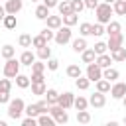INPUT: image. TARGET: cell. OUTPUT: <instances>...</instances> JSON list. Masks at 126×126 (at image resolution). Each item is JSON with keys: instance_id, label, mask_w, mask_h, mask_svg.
I'll use <instances>...</instances> for the list:
<instances>
[{"instance_id": "cell-50", "label": "cell", "mask_w": 126, "mask_h": 126, "mask_svg": "<svg viewBox=\"0 0 126 126\" xmlns=\"http://www.w3.org/2000/svg\"><path fill=\"white\" fill-rule=\"evenodd\" d=\"M83 2H85V8H87V10H94L100 0H83Z\"/></svg>"}, {"instance_id": "cell-26", "label": "cell", "mask_w": 126, "mask_h": 126, "mask_svg": "<svg viewBox=\"0 0 126 126\" xmlns=\"http://www.w3.org/2000/svg\"><path fill=\"white\" fill-rule=\"evenodd\" d=\"M35 57H37V59H41V61H47V59L51 57V47H49V45L37 47V53H35Z\"/></svg>"}, {"instance_id": "cell-41", "label": "cell", "mask_w": 126, "mask_h": 126, "mask_svg": "<svg viewBox=\"0 0 126 126\" xmlns=\"http://www.w3.org/2000/svg\"><path fill=\"white\" fill-rule=\"evenodd\" d=\"M45 67H47V71H57V69H59V59L49 57V59L45 61Z\"/></svg>"}, {"instance_id": "cell-4", "label": "cell", "mask_w": 126, "mask_h": 126, "mask_svg": "<svg viewBox=\"0 0 126 126\" xmlns=\"http://www.w3.org/2000/svg\"><path fill=\"white\" fill-rule=\"evenodd\" d=\"M49 114L53 116L55 124H67V122H69V114H67V110H65L63 106H59L57 102H55V104H49Z\"/></svg>"}, {"instance_id": "cell-29", "label": "cell", "mask_w": 126, "mask_h": 126, "mask_svg": "<svg viewBox=\"0 0 126 126\" xmlns=\"http://www.w3.org/2000/svg\"><path fill=\"white\" fill-rule=\"evenodd\" d=\"M112 12L118 14V16H126V4H124V0H116V2H112Z\"/></svg>"}, {"instance_id": "cell-47", "label": "cell", "mask_w": 126, "mask_h": 126, "mask_svg": "<svg viewBox=\"0 0 126 126\" xmlns=\"http://www.w3.org/2000/svg\"><path fill=\"white\" fill-rule=\"evenodd\" d=\"M0 91H12V81L6 77V79H0Z\"/></svg>"}, {"instance_id": "cell-55", "label": "cell", "mask_w": 126, "mask_h": 126, "mask_svg": "<svg viewBox=\"0 0 126 126\" xmlns=\"http://www.w3.org/2000/svg\"><path fill=\"white\" fill-rule=\"evenodd\" d=\"M0 126H6V122H4V120H0Z\"/></svg>"}, {"instance_id": "cell-44", "label": "cell", "mask_w": 126, "mask_h": 126, "mask_svg": "<svg viewBox=\"0 0 126 126\" xmlns=\"http://www.w3.org/2000/svg\"><path fill=\"white\" fill-rule=\"evenodd\" d=\"M79 33H81L83 37L91 35V24H89V22H83V24L79 26Z\"/></svg>"}, {"instance_id": "cell-12", "label": "cell", "mask_w": 126, "mask_h": 126, "mask_svg": "<svg viewBox=\"0 0 126 126\" xmlns=\"http://www.w3.org/2000/svg\"><path fill=\"white\" fill-rule=\"evenodd\" d=\"M94 63L100 67V69H106V67H110L114 61H112V57H110V53H100V55H96V59H94Z\"/></svg>"}, {"instance_id": "cell-37", "label": "cell", "mask_w": 126, "mask_h": 126, "mask_svg": "<svg viewBox=\"0 0 126 126\" xmlns=\"http://www.w3.org/2000/svg\"><path fill=\"white\" fill-rule=\"evenodd\" d=\"M94 85H96V91H100V93H108V91H110V81H106L104 77L98 79Z\"/></svg>"}, {"instance_id": "cell-40", "label": "cell", "mask_w": 126, "mask_h": 126, "mask_svg": "<svg viewBox=\"0 0 126 126\" xmlns=\"http://www.w3.org/2000/svg\"><path fill=\"white\" fill-rule=\"evenodd\" d=\"M71 2V10L75 12V14H81L83 10H85V2L83 0H69Z\"/></svg>"}, {"instance_id": "cell-59", "label": "cell", "mask_w": 126, "mask_h": 126, "mask_svg": "<svg viewBox=\"0 0 126 126\" xmlns=\"http://www.w3.org/2000/svg\"><path fill=\"white\" fill-rule=\"evenodd\" d=\"M124 4H126V2H124Z\"/></svg>"}, {"instance_id": "cell-58", "label": "cell", "mask_w": 126, "mask_h": 126, "mask_svg": "<svg viewBox=\"0 0 126 126\" xmlns=\"http://www.w3.org/2000/svg\"><path fill=\"white\" fill-rule=\"evenodd\" d=\"M124 39H126V33H124Z\"/></svg>"}, {"instance_id": "cell-33", "label": "cell", "mask_w": 126, "mask_h": 126, "mask_svg": "<svg viewBox=\"0 0 126 126\" xmlns=\"http://www.w3.org/2000/svg\"><path fill=\"white\" fill-rule=\"evenodd\" d=\"M73 106L77 108V110H85L87 106H89V98H85V96H75V100H73Z\"/></svg>"}, {"instance_id": "cell-43", "label": "cell", "mask_w": 126, "mask_h": 126, "mask_svg": "<svg viewBox=\"0 0 126 126\" xmlns=\"http://www.w3.org/2000/svg\"><path fill=\"white\" fill-rule=\"evenodd\" d=\"M39 33H41V35H43V37L47 39V43H49V41H51V39L55 37V30H51V28H47V26H45V28H43V30H41Z\"/></svg>"}, {"instance_id": "cell-32", "label": "cell", "mask_w": 126, "mask_h": 126, "mask_svg": "<svg viewBox=\"0 0 126 126\" xmlns=\"http://www.w3.org/2000/svg\"><path fill=\"white\" fill-rule=\"evenodd\" d=\"M32 87V94H35V96H43V93H45V83H32L30 85Z\"/></svg>"}, {"instance_id": "cell-56", "label": "cell", "mask_w": 126, "mask_h": 126, "mask_svg": "<svg viewBox=\"0 0 126 126\" xmlns=\"http://www.w3.org/2000/svg\"><path fill=\"white\" fill-rule=\"evenodd\" d=\"M30 2H39V0H30Z\"/></svg>"}, {"instance_id": "cell-31", "label": "cell", "mask_w": 126, "mask_h": 126, "mask_svg": "<svg viewBox=\"0 0 126 126\" xmlns=\"http://www.w3.org/2000/svg\"><path fill=\"white\" fill-rule=\"evenodd\" d=\"M57 10H59V16H67V14H71V12H73V10H71V2H69V0L59 2V4H57Z\"/></svg>"}, {"instance_id": "cell-3", "label": "cell", "mask_w": 126, "mask_h": 126, "mask_svg": "<svg viewBox=\"0 0 126 126\" xmlns=\"http://www.w3.org/2000/svg\"><path fill=\"white\" fill-rule=\"evenodd\" d=\"M20 67H22L20 59H16V57H10V59H6L2 73H4V77H8V79H14V77L20 73Z\"/></svg>"}, {"instance_id": "cell-45", "label": "cell", "mask_w": 126, "mask_h": 126, "mask_svg": "<svg viewBox=\"0 0 126 126\" xmlns=\"http://www.w3.org/2000/svg\"><path fill=\"white\" fill-rule=\"evenodd\" d=\"M93 49H94V53H96V55H100V53H106V51H108V47H106V43H104V41H96Z\"/></svg>"}, {"instance_id": "cell-23", "label": "cell", "mask_w": 126, "mask_h": 126, "mask_svg": "<svg viewBox=\"0 0 126 126\" xmlns=\"http://www.w3.org/2000/svg\"><path fill=\"white\" fill-rule=\"evenodd\" d=\"M61 20H63V26H69V28H73L75 24H79V14L71 12V14H67V16H61Z\"/></svg>"}, {"instance_id": "cell-11", "label": "cell", "mask_w": 126, "mask_h": 126, "mask_svg": "<svg viewBox=\"0 0 126 126\" xmlns=\"http://www.w3.org/2000/svg\"><path fill=\"white\" fill-rule=\"evenodd\" d=\"M22 8H24V2L22 0H6V4H4L6 14H18Z\"/></svg>"}, {"instance_id": "cell-10", "label": "cell", "mask_w": 126, "mask_h": 126, "mask_svg": "<svg viewBox=\"0 0 126 126\" xmlns=\"http://www.w3.org/2000/svg\"><path fill=\"white\" fill-rule=\"evenodd\" d=\"M73 100H75V94H73L71 91H65L63 94H59V96H57V104H59V106H63L65 110H69V108L73 106Z\"/></svg>"}, {"instance_id": "cell-8", "label": "cell", "mask_w": 126, "mask_h": 126, "mask_svg": "<svg viewBox=\"0 0 126 126\" xmlns=\"http://www.w3.org/2000/svg\"><path fill=\"white\" fill-rule=\"evenodd\" d=\"M122 45H124V33L122 32L120 33H114V35H108V41H106L108 51H114V49H118Z\"/></svg>"}, {"instance_id": "cell-20", "label": "cell", "mask_w": 126, "mask_h": 126, "mask_svg": "<svg viewBox=\"0 0 126 126\" xmlns=\"http://www.w3.org/2000/svg\"><path fill=\"white\" fill-rule=\"evenodd\" d=\"M94 59H96V53H94V49H93V47H91V49L87 47L85 51H81V61H83V63H87V65H89V63H93Z\"/></svg>"}, {"instance_id": "cell-28", "label": "cell", "mask_w": 126, "mask_h": 126, "mask_svg": "<svg viewBox=\"0 0 126 126\" xmlns=\"http://www.w3.org/2000/svg\"><path fill=\"white\" fill-rule=\"evenodd\" d=\"M75 87H77L79 91H87V89L91 87L89 77H87V75H85V77H83V75H81V77H77V79H75Z\"/></svg>"}, {"instance_id": "cell-6", "label": "cell", "mask_w": 126, "mask_h": 126, "mask_svg": "<svg viewBox=\"0 0 126 126\" xmlns=\"http://www.w3.org/2000/svg\"><path fill=\"white\" fill-rule=\"evenodd\" d=\"M85 73H87V77H89V81H91V83H96L98 79H102V69H100L94 61L87 65V71H85Z\"/></svg>"}, {"instance_id": "cell-24", "label": "cell", "mask_w": 126, "mask_h": 126, "mask_svg": "<svg viewBox=\"0 0 126 126\" xmlns=\"http://www.w3.org/2000/svg\"><path fill=\"white\" fill-rule=\"evenodd\" d=\"M2 24H4V28H6V30H14V28L18 26L16 14H6V16H4V20H2Z\"/></svg>"}, {"instance_id": "cell-21", "label": "cell", "mask_w": 126, "mask_h": 126, "mask_svg": "<svg viewBox=\"0 0 126 126\" xmlns=\"http://www.w3.org/2000/svg\"><path fill=\"white\" fill-rule=\"evenodd\" d=\"M14 79H16V87H18V89H28V87L32 85V81H30V77H28V75L18 73Z\"/></svg>"}, {"instance_id": "cell-53", "label": "cell", "mask_w": 126, "mask_h": 126, "mask_svg": "<svg viewBox=\"0 0 126 126\" xmlns=\"http://www.w3.org/2000/svg\"><path fill=\"white\" fill-rule=\"evenodd\" d=\"M120 100H122V104H124V108H126V94H124V96H122Z\"/></svg>"}, {"instance_id": "cell-48", "label": "cell", "mask_w": 126, "mask_h": 126, "mask_svg": "<svg viewBox=\"0 0 126 126\" xmlns=\"http://www.w3.org/2000/svg\"><path fill=\"white\" fill-rule=\"evenodd\" d=\"M22 126H37V118H33V116H26V118L22 120Z\"/></svg>"}, {"instance_id": "cell-35", "label": "cell", "mask_w": 126, "mask_h": 126, "mask_svg": "<svg viewBox=\"0 0 126 126\" xmlns=\"http://www.w3.org/2000/svg\"><path fill=\"white\" fill-rule=\"evenodd\" d=\"M104 33V24H100V22H96V24H91V35H94V37H100Z\"/></svg>"}, {"instance_id": "cell-16", "label": "cell", "mask_w": 126, "mask_h": 126, "mask_svg": "<svg viewBox=\"0 0 126 126\" xmlns=\"http://www.w3.org/2000/svg\"><path fill=\"white\" fill-rule=\"evenodd\" d=\"M71 47H73V51L75 53H81V51H85L87 49V39L81 35V37H77V39H71Z\"/></svg>"}, {"instance_id": "cell-42", "label": "cell", "mask_w": 126, "mask_h": 126, "mask_svg": "<svg viewBox=\"0 0 126 126\" xmlns=\"http://www.w3.org/2000/svg\"><path fill=\"white\" fill-rule=\"evenodd\" d=\"M45 69H47V67H45V61H41V59H39V61L35 59V61L32 63V71H37V73H45Z\"/></svg>"}, {"instance_id": "cell-7", "label": "cell", "mask_w": 126, "mask_h": 126, "mask_svg": "<svg viewBox=\"0 0 126 126\" xmlns=\"http://www.w3.org/2000/svg\"><path fill=\"white\" fill-rule=\"evenodd\" d=\"M110 96L112 98H116V100H120L124 94H126V83H122V81H114L112 85H110Z\"/></svg>"}, {"instance_id": "cell-13", "label": "cell", "mask_w": 126, "mask_h": 126, "mask_svg": "<svg viewBox=\"0 0 126 126\" xmlns=\"http://www.w3.org/2000/svg\"><path fill=\"white\" fill-rule=\"evenodd\" d=\"M43 22H45V26H47V28H51V30H57V28H61V26H63L61 16H51V14H49Z\"/></svg>"}, {"instance_id": "cell-60", "label": "cell", "mask_w": 126, "mask_h": 126, "mask_svg": "<svg viewBox=\"0 0 126 126\" xmlns=\"http://www.w3.org/2000/svg\"><path fill=\"white\" fill-rule=\"evenodd\" d=\"M124 2H126V0H124Z\"/></svg>"}, {"instance_id": "cell-25", "label": "cell", "mask_w": 126, "mask_h": 126, "mask_svg": "<svg viewBox=\"0 0 126 126\" xmlns=\"http://www.w3.org/2000/svg\"><path fill=\"white\" fill-rule=\"evenodd\" d=\"M14 55H16V47H14V45L6 43V45H2V47H0V57L10 59V57H14Z\"/></svg>"}, {"instance_id": "cell-2", "label": "cell", "mask_w": 126, "mask_h": 126, "mask_svg": "<svg viewBox=\"0 0 126 126\" xmlns=\"http://www.w3.org/2000/svg\"><path fill=\"white\" fill-rule=\"evenodd\" d=\"M24 108H26V102L22 98H10V102H8V116L12 120H20L22 114H24Z\"/></svg>"}, {"instance_id": "cell-36", "label": "cell", "mask_w": 126, "mask_h": 126, "mask_svg": "<svg viewBox=\"0 0 126 126\" xmlns=\"http://www.w3.org/2000/svg\"><path fill=\"white\" fill-rule=\"evenodd\" d=\"M43 45H47V39H45L41 33H37V35H33V37H32V47H35V49H37V47H43Z\"/></svg>"}, {"instance_id": "cell-27", "label": "cell", "mask_w": 126, "mask_h": 126, "mask_svg": "<svg viewBox=\"0 0 126 126\" xmlns=\"http://www.w3.org/2000/svg\"><path fill=\"white\" fill-rule=\"evenodd\" d=\"M65 73H67V77H71V79H77V77H81L83 75V69L79 67V65H69L67 69H65Z\"/></svg>"}, {"instance_id": "cell-18", "label": "cell", "mask_w": 126, "mask_h": 126, "mask_svg": "<svg viewBox=\"0 0 126 126\" xmlns=\"http://www.w3.org/2000/svg\"><path fill=\"white\" fill-rule=\"evenodd\" d=\"M37 126H55V120L49 112H43L37 116Z\"/></svg>"}, {"instance_id": "cell-30", "label": "cell", "mask_w": 126, "mask_h": 126, "mask_svg": "<svg viewBox=\"0 0 126 126\" xmlns=\"http://www.w3.org/2000/svg\"><path fill=\"white\" fill-rule=\"evenodd\" d=\"M57 96H59V93H57L55 89H45V93H43V98H45L49 104H55V102H57Z\"/></svg>"}, {"instance_id": "cell-9", "label": "cell", "mask_w": 126, "mask_h": 126, "mask_svg": "<svg viewBox=\"0 0 126 126\" xmlns=\"http://www.w3.org/2000/svg\"><path fill=\"white\" fill-rule=\"evenodd\" d=\"M89 104L94 106V108H102V106L106 104V93H100V91L93 93V94L89 96Z\"/></svg>"}, {"instance_id": "cell-38", "label": "cell", "mask_w": 126, "mask_h": 126, "mask_svg": "<svg viewBox=\"0 0 126 126\" xmlns=\"http://www.w3.org/2000/svg\"><path fill=\"white\" fill-rule=\"evenodd\" d=\"M18 43H20V47H32V35L30 33H22L18 37Z\"/></svg>"}, {"instance_id": "cell-15", "label": "cell", "mask_w": 126, "mask_h": 126, "mask_svg": "<svg viewBox=\"0 0 126 126\" xmlns=\"http://www.w3.org/2000/svg\"><path fill=\"white\" fill-rule=\"evenodd\" d=\"M35 59H37V57H35V53H33V51H30V49L22 51V55H20V63H22V65H28V67H32V63H33Z\"/></svg>"}, {"instance_id": "cell-17", "label": "cell", "mask_w": 126, "mask_h": 126, "mask_svg": "<svg viewBox=\"0 0 126 126\" xmlns=\"http://www.w3.org/2000/svg\"><path fill=\"white\" fill-rule=\"evenodd\" d=\"M102 77L106 79V81H110V83H114L118 77H120V73H118V69H114L112 65L110 67H106V69H102Z\"/></svg>"}, {"instance_id": "cell-52", "label": "cell", "mask_w": 126, "mask_h": 126, "mask_svg": "<svg viewBox=\"0 0 126 126\" xmlns=\"http://www.w3.org/2000/svg\"><path fill=\"white\" fill-rule=\"evenodd\" d=\"M4 16H6V10H4V6H0V22L4 20Z\"/></svg>"}, {"instance_id": "cell-34", "label": "cell", "mask_w": 126, "mask_h": 126, "mask_svg": "<svg viewBox=\"0 0 126 126\" xmlns=\"http://www.w3.org/2000/svg\"><path fill=\"white\" fill-rule=\"evenodd\" d=\"M77 122L79 124H89L91 122V112L85 108V110H77Z\"/></svg>"}, {"instance_id": "cell-5", "label": "cell", "mask_w": 126, "mask_h": 126, "mask_svg": "<svg viewBox=\"0 0 126 126\" xmlns=\"http://www.w3.org/2000/svg\"><path fill=\"white\" fill-rule=\"evenodd\" d=\"M71 39H73V32H71L69 26H61V28L55 30V37H53V41H55L57 45H65V43H69Z\"/></svg>"}, {"instance_id": "cell-14", "label": "cell", "mask_w": 126, "mask_h": 126, "mask_svg": "<svg viewBox=\"0 0 126 126\" xmlns=\"http://www.w3.org/2000/svg\"><path fill=\"white\" fill-rule=\"evenodd\" d=\"M122 32V26H120V22H116V20H110L106 26H104V33H108V35H114V33H120Z\"/></svg>"}, {"instance_id": "cell-54", "label": "cell", "mask_w": 126, "mask_h": 126, "mask_svg": "<svg viewBox=\"0 0 126 126\" xmlns=\"http://www.w3.org/2000/svg\"><path fill=\"white\" fill-rule=\"evenodd\" d=\"M102 2H106V4H112V2H116V0H102Z\"/></svg>"}, {"instance_id": "cell-19", "label": "cell", "mask_w": 126, "mask_h": 126, "mask_svg": "<svg viewBox=\"0 0 126 126\" xmlns=\"http://www.w3.org/2000/svg\"><path fill=\"white\" fill-rule=\"evenodd\" d=\"M110 57H112L114 63H122V61H126V47H118V49L110 51Z\"/></svg>"}, {"instance_id": "cell-51", "label": "cell", "mask_w": 126, "mask_h": 126, "mask_svg": "<svg viewBox=\"0 0 126 126\" xmlns=\"http://www.w3.org/2000/svg\"><path fill=\"white\" fill-rule=\"evenodd\" d=\"M41 4H45L49 10L51 8H57V4H59V0H41Z\"/></svg>"}, {"instance_id": "cell-1", "label": "cell", "mask_w": 126, "mask_h": 126, "mask_svg": "<svg viewBox=\"0 0 126 126\" xmlns=\"http://www.w3.org/2000/svg\"><path fill=\"white\" fill-rule=\"evenodd\" d=\"M112 4H106V2H98V6L94 8V16H96V22H100V24H108L110 20H112Z\"/></svg>"}, {"instance_id": "cell-46", "label": "cell", "mask_w": 126, "mask_h": 126, "mask_svg": "<svg viewBox=\"0 0 126 126\" xmlns=\"http://www.w3.org/2000/svg\"><path fill=\"white\" fill-rule=\"evenodd\" d=\"M30 81H32V83H45V75H43V73H37V71H32Z\"/></svg>"}, {"instance_id": "cell-49", "label": "cell", "mask_w": 126, "mask_h": 126, "mask_svg": "<svg viewBox=\"0 0 126 126\" xmlns=\"http://www.w3.org/2000/svg\"><path fill=\"white\" fill-rule=\"evenodd\" d=\"M10 98H12V96H10L8 91H0V104H8Z\"/></svg>"}, {"instance_id": "cell-57", "label": "cell", "mask_w": 126, "mask_h": 126, "mask_svg": "<svg viewBox=\"0 0 126 126\" xmlns=\"http://www.w3.org/2000/svg\"><path fill=\"white\" fill-rule=\"evenodd\" d=\"M124 124H126V116H124Z\"/></svg>"}, {"instance_id": "cell-39", "label": "cell", "mask_w": 126, "mask_h": 126, "mask_svg": "<svg viewBox=\"0 0 126 126\" xmlns=\"http://www.w3.org/2000/svg\"><path fill=\"white\" fill-rule=\"evenodd\" d=\"M24 112H26V116H33V118L39 116V108H37V104H28V106L24 108Z\"/></svg>"}, {"instance_id": "cell-22", "label": "cell", "mask_w": 126, "mask_h": 126, "mask_svg": "<svg viewBox=\"0 0 126 126\" xmlns=\"http://www.w3.org/2000/svg\"><path fill=\"white\" fill-rule=\"evenodd\" d=\"M49 14H51V12H49V8H47L45 4H39V6L35 8V12H33V16H35L37 20H41V22H43V20H45Z\"/></svg>"}]
</instances>
